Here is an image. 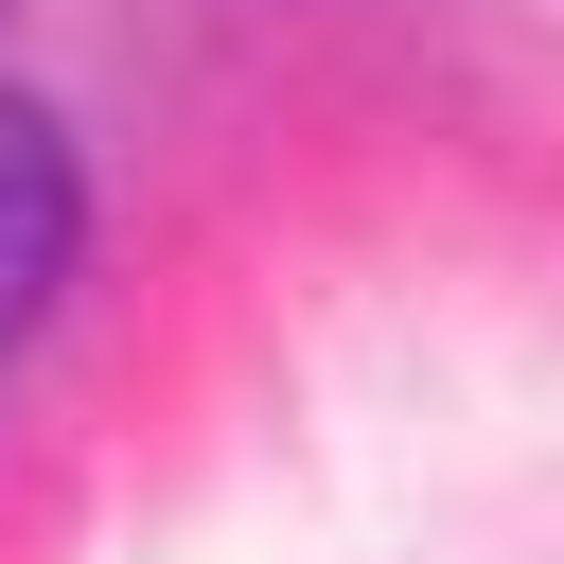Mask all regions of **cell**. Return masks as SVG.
I'll return each instance as SVG.
<instances>
[{"label":"cell","mask_w":564,"mask_h":564,"mask_svg":"<svg viewBox=\"0 0 564 564\" xmlns=\"http://www.w3.org/2000/svg\"><path fill=\"white\" fill-rule=\"evenodd\" d=\"M70 247H88V159H70L53 106H0V352L53 317Z\"/></svg>","instance_id":"1"}]
</instances>
